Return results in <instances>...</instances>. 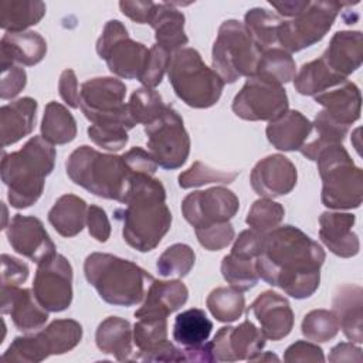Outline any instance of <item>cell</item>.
Listing matches in <instances>:
<instances>
[{
	"instance_id": "cell-1",
	"label": "cell",
	"mask_w": 363,
	"mask_h": 363,
	"mask_svg": "<svg viewBox=\"0 0 363 363\" xmlns=\"http://www.w3.org/2000/svg\"><path fill=\"white\" fill-rule=\"evenodd\" d=\"M325 258L323 248L302 230L282 225L265 233L257 271L267 284L295 299H305L319 286Z\"/></svg>"
},
{
	"instance_id": "cell-2",
	"label": "cell",
	"mask_w": 363,
	"mask_h": 363,
	"mask_svg": "<svg viewBox=\"0 0 363 363\" xmlns=\"http://www.w3.org/2000/svg\"><path fill=\"white\" fill-rule=\"evenodd\" d=\"M125 208L115 211L122 223V235L128 245L139 252L159 245L172 225V213L166 204V190L159 179L133 174Z\"/></svg>"
},
{
	"instance_id": "cell-3",
	"label": "cell",
	"mask_w": 363,
	"mask_h": 363,
	"mask_svg": "<svg viewBox=\"0 0 363 363\" xmlns=\"http://www.w3.org/2000/svg\"><path fill=\"white\" fill-rule=\"evenodd\" d=\"M54 163L55 149L43 136H33L20 150L3 155L1 180L11 207L27 208L37 203Z\"/></svg>"
},
{
	"instance_id": "cell-4",
	"label": "cell",
	"mask_w": 363,
	"mask_h": 363,
	"mask_svg": "<svg viewBox=\"0 0 363 363\" xmlns=\"http://www.w3.org/2000/svg\"><path fill=\"white\" fill-rule=\"evenodd\" d=\"M84 274L101 299L118 306H133L145 298L146 285L155 279L138 264L106 252L85 258Z\"/></svg>"
},
{
	"instance_id": "cell-5",
	"label": "cell",
	"mask_w": 363,
	"mask_h": 363,
	"mask_svg": "<svg viewBox=\"0 0 363 363\" xmlns=\"http://www.w3.org/2000/svg\"><path fill=\"white\" fill-rule=\"evenodd\" d=\"M68 177L89 193L123 203L132 180V173L122 156L101 153L96 149L82 145L67 159Z\"/></svg>"
},
{
	"instance_id": "cell-6",
	"label": "cell",
	"mask_w": 363,
	"mask_h": 363,
	"mask_svg": "<svg viewBox=\"0 0 363 363\" xmlns=\"http://www.w3.org/2000/svg\"><path fill=\"white\" fill-rule=\"evenodd\" d=\"M322 179V204L332 210H350L362 204L363 172L342 143L323 147L315 157Z\"/></svg>"
},
{
	"instance_id": "cell-7",
	"label": "cell",
	"mask_w": 363,
	"mask_h": 363,
	"mask_svg": "<svg viewBox=\"0 0 363 363\" xmlns=\"http://www.w3.org/2000/svg\"><path fill=\"white\" fill-rule=\"evenodd\" d=\"M167 77L174 94L186 105L196 109L216 105L223 94L224 81L204 64L200 52L190 47L172 54Z\"/></svg>"
},
{
	"instance_id": "cell-8",
	"label": "cell",
	"mask_w": 363,
	"mask_h": 363,
	"mask_svg": "<svg viewBox=\"0 0 363 363\" xmlns=\"http://www.w3.org/2000/svg\"><path fill=\"white\" fill-rule=\"evenodd\" d=\"M262 51L250 37L244 23L225 20L221 23L213 44V69L224 84H233L241 77H254Z\"/></svg>"
},
{
	"instance_id": "cell-9",
	"label": "cell",
	"mask_w": 363,
	"mask_h": 363,
	"mask_svg": "<svg viewBox=\"0 0 363 363\" xmlns=\"http://www.w3.org/2000/svg\"><path fill=\"white\" fill-rule=\"evenodd\" d=\"M126 85L113 77H96L85 81L79 89V108L85 118L96 125H122L133 129L128 104H125Z\"/></svg>"
},
{
	"instance_id": "cell-10",
	"label": "cell",
	"mask_w": 363,
	"mask_h": 363,
	"mask_svg": "<svg viewBox=\"0 0 363 363\" xmlns=\"http://www.w3.org/2000/svg\"><path fill=\"white\" fill-rule=\"evenodd\" d=\"M96 52L116 77L139 79L147 64L150 48L133 41L119 20H109L96 41Z\"/></svg>"
},
{
	"instance_id": "cell-11",
	"label": "cell",
	"mask_w": 363,
	"mask_h": 363,
	"mask_svg": "<svg viewBox=\"0 0 363 363\" xmlns=\"http://www.w3.org/2000/svg\"><path fill=\"white\" fill-rule=\"evenodd\" d=\"M342 6L337 1H309L302 13L281 21L278 44L289 54L316 44L330 30Z\"/></svg>"
},
{
	"instance_id": "cell-12",
	"label": "cell",
	"mask_w": 363,
	"mask_h": 363,
	"mask_svg": "<svg viewBox=\"0 0 363 363\" xmlns=\"http://www.w3.org/2000/svg\"><path fill=\"white\" fill-rule=\"evenodd\" d=\"M145 133L147 149L157 166L173 170L186 163L190 153V138L182 116L172 106L166 105L153 122L145 125Z\"/></svg>"
},
{
	"instance_id": "cell-13",
	"label": "cell",
	"mask_w": 363,
	"mask_h": 363,
	"mask_svg": "<svg viewBox=\"0 0 363 363\" xmlns=\"http://www.w3.org/2000/svg\"><path fill=\"white\" fill-rule=\"evenodd\" d=\"M282 85L261 77H250L233 99V112L244 121H272L288 111Z\"/></svg>"
},
{
	"instance_id": "cell-14",
	"label": "cell",
	"mask_w": 363,
	"mask_h": 363,
	"mask_svg": "<svg viewBox=\"0 0 363 363\" xmlns=\"http://www.w3.org/2000/svg\"><path fill=\"white\" fill-rule=\"evenodd\" d=\"M33 294L48 312H62L71 305L72 267L64 255L55 252L37 264Z\"/></svg>"
},
{
	"instance_id": "cell-15",
	"label": "cell",
	"mask_w": 363,
	"mask_h": 363,
	"mask_svg": "<svg viewBox=\"0 0 363 363\" xmlns=\"http://www.w3.org/2000/svg\"><path fill=\"white\" fill-rule=\"evenodd\" d=\"M238 208V197L225 187L197 190L187 194L182 201V213L194 228L230 221Z\"/></svg>"
},
{
	"instance_id": "cell-16",
	"label": "cell",
	"mask_w": 363,
	"mask_h": 363,
	"mask_svg": "<svg viewBox=\"0 0 363 363\" xmlns=\"http://www.w3.org/2000/svg\"><path fill=\"white\" fill-rule=\"evenodd\" d=\"M210 346L216 362L251 360L265 346V336L252 322L244 320L237 328H220Z\"/></svg>"
},
{
	"instance_id": "cell-17",
	"label": "cell",
	"mask_w": 363,
	"mask_h": 363,
	"mask_svg": "<svg viewBox=\"0 0 363 363\" xmlns=\"http://www.w3.org/2000/svg\"><path fill=\"white\" fill-rule=\"evenodd\" d=\"M298 180L295 164L284 155H269L261 159L250 174L252 190L265 199L285 196L294 190Z\"/></svg>"
},
{
	"instance_id": "cell-18",
	"label": "cell",
	"mask_w": 363,
	"mask_h": 363,
	"mask_svg": "<svg viewBox=\"0 0 363 363\" xmlns=\"http://www.w3.org/2000/svg\"><path fill=\"white\" fill-rule=\"evenodd\" d=\"M6 234L16 252L37 264L55 254V245L37 217L16 214L7 225Z\"/></svg>"
},
{
	"instance_id": "cell-19",
	"label": "cell",
	"mask_w": 363,
	"mask_h": 363,
	"mask_svg": "<svg viewBox=\"0 0 363 363\" xmlns=\"http://www.w3.org/2000/svg\"><path fill=\"white\" fill-rule=\"evenodd\" d=\"M261 325L265 339L281 340L294 328V312L286 298L274 292L264 291L250 306V311Z\"/></svg>"
},
{
	"instance_id": "cell-20",
	"label": "cell",
	"mask_w": 363,
	"mask_h": 363,
	"mask_svg": "<svg viewBox=\"0 0 363 363\" xmlns=\"http://www.w3.org/2000/svg\"><path fill=\"white\" fill-rule=\"evenodd\" d=\"M1 313H9L14 326L21 332L40 329L48 320L45 311L35 299L34 294L27 288L1 286Z\"/></svg>"
},
{
	"instance_id": "cell-21",
	"label": "cell",
	"mask_w": 363,
	"mask_h": 363,
	"mask_svg": "<svg viewBox=\"0 0 363 363\" xmlns=\"http://www.w3.org/2000/svg\"><path fill=\"white\" fill-rule=\"evenodd\" d=\"M356 217L350 213L325 211L319 217V238L337 257L350 258L360 250L359 237L353 233Z\"/></svg>"
},
{
	"instance_id": "cell-22",
	"label": "cell",
	"mask_w": 363,
	"mask_h": 363,
	"mask_svg": "<svg viewBox=\"0 0 363 363\" xmlns=\"http://www.w3.org/2000/svg\"><path fill=\"white\" fill-rule=\"evenodd\" d=\"M332 312L339 329L354 343L363 342V289L356 284L337 288L332 299Z\"/></svg>"
},
{
	"instance_id": "cell-23",
	"label": "cell",
	"mask_w": 363,
	"mask_h": 363,
	"mask_svg": "<svg viewBox=\"0 0 363 363\" xmlns=\"http://www.w3.org/2000/svg\"><path fill=\"white\" fill-rule=\"evenodd\" d=\"M363 57V41L360 31H337L329 41L328 48L320 55L326 67L342 78L354 72Z\"/></svg>"
},
{
	"instance_id": "cell-24",
	"label": "cell",
	"mask_w": 363,
	"mask_h": 363,
	"mask_svg": "<svg viewBox=\"0 0 363 363\" xmlns=\"http://www.w3.org/2000/svg\"><path fill=\"white\" fill-rule=\"evenodd\" d=\"M189 298L187 286L179 279H153L145 295L143 305L135 312V318H167L182 308Z\"/></svg>"
},
{
	"instance_id": "cell-25",
	"label": "cell",
	"mask_w": 363,
	"mask_h": 363,
	"mask_svg": "<svg viewBox=\"0 0 363 363\" xmlns=\"http://www.w3.org/2000/svg\"><path fill=\"white\" fill-rule=\"evenodd\" d=\"M313 126L312 122L299 111H286L278 118L269 121L265 133L268 142L278 150H299L309 138Z\"/></svg>"
},
{
	"instance_id": "cell-26",
	"label": "cell",
	"mask_w": 363,
	"mask_h": 363,
	"mask_svg": "<svg viewBox=\"0 0 363 363\" xmlns=\"http://www.w3.org/2000/svg\"><path fill=\"white\" fill-rule=\"evenodd\" d=\"M315 101L340 125L350 126L360 118L362 95L359 86L352 81H345L333 89L315 95Z\"/></svg>"
},
{
	"instance_id": "cell-27",
	"label": "cell",
	"mask_w": 363,
	"mask_h": 363,
	"mask_svg": "<svg viewBox=\"0 0 363 363\" xmlns=\"http://www.w3.org/2000/svg\"><path fill=\"white\" fill-rule=\"evenodd\" d=\"M47 52L45 40L35 31L6 33L0 43V64L1 68L14 65L38 64Z\"/></svg>"
},
{
	"instance_id": "cell-28",
	"label": "cell",
	"mask_w": 363,
	"mask_h": 363,
	"mask_svg": "<svg viewBox=\"0 0 363 363\" xmlns=\"http://www.w3.org/2000/svg\"><path fill=\"white\" fill-rule=\"evenodd\" d=\"M37 101L24 96L0 108L1 145L7 147L30 135L34 129Z\"/></svg>"
},
{
	"instance_id": "cell-29",
	"label": "cell",
	"mask_w": 363,
	"mask_h": 363,
	"mask_svg": "<svg viewBox=\"0 0 363 363\" xmlns=\"http://www.w3.org/2000/svg\"><path fill=\"white\" fill-rule=\"evenodd\" d=\"M150 27L155 30L156 45L170 55L189 43L184 33V14L170 3H157Z\"/></svg>"
},
{
	"instance_id": "cell-30",
	"label": "cell",
	"mask_w": 363,
	"mask_h": 363,
	"mask_svg": "<svg viewBox=\"0 0 363 363\" xmlns=\"http://www.w3.org/2000/svg\"><path fill=\"white\" fill-rule=\"evenodd\" d=\"M133 333L130 323L119 316H109L104 319L95 333V342L102 353L112 354L116 360H129L132 353Z\"/></svg>"
},
{
	"instance_id": "cell-31",
	"label": "cell",
	"mask_w": 363,
	"mask_h": 363,
	"mask_svg": "<svg viewBox=\"0 0 363 363\" xmlns=\"http://www.w3.org/2000/svg\"><path fill=\"white\" fill-rule=\"evenodd\" d=\"M88 206L75 194H62L48 211V221L62 237H75L86 223Z\"/></svg>"
},
{
	"instance_id": "cell-32",
	"label": "cell",
	"mask_w": 363,
	"mask_h": 363,
	"mask_svg": "<svg viewBox=\"0 0 363 363\" xmlns=\"http://www.w3.org/2000/svg\"><path fill=\"white\" fill-rule=\"evenodd\" d=\"M41 136L51 145H65L77 136V122L61 104L51 101L45 105L41 121Z\"/></svg>"
},
{
	"instance_id": "cell-33",
	"label": "cell",
	"mask_w": 363,
	"mask_h": 363,
	"mask_svg": "<svg viewBox=\"0 0 363 363\" xmlns=\"http://www.w3.org/2000/svg\"><path fill=\"white\" fill-rule=\"evenodd\" d=\"M45 14L43 1L3 0L0 4V27L7 33H21L35 26Z\"/></svg>"
},
{
	"instance_id": "cell-34",
	"label": "cell",
	"mask_w": 363,
	"mask_h": 363,
	"mask_svg": "<svg viewBox=\"0 0 363 363\" xmlns=\"http://www.w3.org/2000/svg\"><path fill=\"white\" fill-rule=\"evenodd\" d=\"M213 329L211 320L203 309L191 308L179 313L173 325V339L184 346H200L206 343Z\"/></svg>"
},
{
	"instance_id": "cell-35",
	"label": "cell",
	"mask_w": 363,
	"mask_h": 363,
	"mask_svg": "<svg viewBox=\"0 0 363 363\" xmlns=\"http://www.w3.org/2000/svg\"><path fill=\"white\" fill-rule=\"evenodd\" d=\"M347 79L332 72L326 64L318 58L302 65L294 78V86L301 95L315 96L330 88H335Z\"/></svg>"
},
{
	"instance_id": "cell-36",
	"label": "cell",
	"mask_w": 363,
	"mask_h": 363,
	"mask_svg": "<svg viewBox=\"0 0 363 363\" xmlns=\"http://www.w3.org/2000/svg\"><path fill=\"white\" fill-rule=\"evenodd\" d=\"M38 336L50 356L62 354L81 342L82 326L74 319H57L38 332Z\"/></svg>"
},
{
	"instance_id": "cell-37",
	"label": "cell",
	"mask_w": 363,
	"mask_h": 363,
	"mask_svg": "<svg viewBox=\"0 0 363 363\" xmlns=\"http://www.w3.org/2000/svg\"><path fill=\"white\" fill-rule=\"evenodd\" d=\"M281 21L278 16L261 7L250 9L244 16V26L261 51L278 44V27Z\"/></svg>"
},
{
	"instance_id": "cell-38",
	"label": "cell",
	"mask_w": 363,
	"mask_h": 363,
	"mask_svg": "<svg viewBox=\"0 0 363 363\" xmlns=\"http://www.w3.org/2000/svg\"><path fill=\"white\" fill-rule=\"evenodd\" d=\"M255 75L282 85L295 78L296 64L288 51L279 47H272L262 51Z\"/></svg>"
},
{
	"instance_id": "cell-39",
	"label": "cell",
	"mask_w": 363,
	"mask_h": 363,
	"mask_svg": "<svg viewBox=\"0 0 363 363\" xmlns=\"http://www.w3.org/2000/svg\"><path fill=\"white\" fill-rule=\"evenodd\" d=\"M206 305L218 322L228 323L237 320L242 315L245 299L242 292L233 286H218L208 294Z\"/></svg>"
},
{
	"instance_id": "cell-40",
	"label": "cell",
	"mask_w": 363,
	"mask_h": 363,
	"mask_svg": "<svg viewBox=\"0 0 363 363\" xmlns=\"http://www.w3.org/2000/svg\"><path fill=\"white\" fill-rule=\"evenodd\" d=\"M133 342L139 349V354L133 360H142L149 353L159 349L167 342L166 318H139L133 326Z\"/></svg>"
},
{
	"instance_id": "cell-41",
	"label": "cell",
	"mask_w": 363,
	"mask_h": 363,
	"mask_svg": "<svg viewBox=\"0 0 363 363\" xmlns=\"http://www.w3.org/2000/svg\"><path fill=\"white\" fill-rule=\"evenodd\" d=\"M223 278L235 289L244 292L258 284L259 275L257 271V259L240 258L228 254L221 261Z\"/></svg>"
},
{
	"instance_id": "cell-42",
	"label": "cell",
	"mask_w": 363,
	"mask_h": 363,
	"mask_svg": "<svg viewBox=\"0 0 363 363\" xmlns=\"http://www.w3.org/2000/svg\"><path fill=\"white\" fill-rule=\"evenodd\" d=\"M196 261V254L187 244H173L157 258L156 269L162 277H186Z\"/></svg>"
},
{
	"instance_id": "cell-43",
	"label": "cell",
	"mask_w": 363,
	"mask_h": 363,
	"mask_svg": "<svg viewBox=\"0 0 363 363\" xmlns=\"http://www.w3.org/2000/svg\"><path fill=\"white\" fill-rule=\"evenodd\" d=\"M164 106L166 105L163 104L159 92L147 86H142L133 91L128 104L133 121L143 125L153 122L163 112Z\"/></svg>"
},
{
	"instance_id": "cell-44",
	"label": "cell",
	"mask_w": 363,
	"mask_h": 363,
	"mask_svg": "<svg viewBox=\"0 0 363 363\" xmlns=\"http://www.w3.org/2000/svg\"><path fill=\"white\" fill-rule=\"evenodd\" d=\"M301 330L308 340L323 343L337 335L339 323L332 311L313 309L305 315Z\"/></svg>"
},
{
	"instance_id": "cell-45",
	"label": "cell",
	"mask_w": 363,
	"mask_h": 363,
	"mask_svg": "<svg viewBox=\"0 0 363 363\" xmlns=\"http://www.w3.org/2000/svg\"><path fill=\"white\" fill-rule=\"evenodd\" d=\"M284 216H285V210L279 203H277L271 199L262 197L252 203V206L247 214L245 223L252 230L265 234V233L277 228L281 224V221L284 220Z\"/></svg>"
},
{
	"instance_id": "cell-46",
	"label": "cell",
	"mask_w": 363,
	"mask_h": 363,
	"mask_svg": "<svg viewBox=\"0 0 363 363\" xmlns=\"http://www.w3.org/2000/svg\"><path fill=\"white\" fill-rule=\"evenodd\" d=\"M237 172L213 169L201 162H194L187 170L179 174V186L182 189L199 187L208 183H231L237 177Z\"/></svg>"
},
{
	"instance_id": "cell-47",
	"label": "cell",
	"mask_w": 363,
	"mask_h": 363,
	"mask_svg": "<svg viewBox=\"0 0 363 363\" xmlns=\"http://www.w3.org/2000/svg\"><path fill=\"white\" fill-rule=\"evenodd\" d=\"M47 357L48 353L45 352L38 333L16 337L3 354V360L6 362L21 363H38Z\"/></svg>"
},
{
	"instance_id": "cell-48",
	"label": "cell",
	"mask_w": 363,
	"mask_h": 363,
	"mask_svg": "<svg viewBox=\"0 0 363 363\" xmlns=\"http://www.w3.org/2000/svg\"><path fill=\"white\" fill-rule=\"evenodd\" d=\"M89 139L102 149L118 152L128 143V129L122 125H96L88 128Z\"/></svg>"
},
{
	"instance_id": "cell-49",
	"label": "cell",
	"mask_w": 363,
	"mask_h": 363,
	"mask_svg": "<svg viewBox=\"0 0 363 363\" xmlns=\"http://www.w3.org/2000/svg\"><path fill=\"white\" fill-rule=\"evenodd\" d=\"M200 245L208 251H220L230 245L234 240V227L230 221L216 223L207 227L194 228Z\"/></svg>"
},
{
	"instance_id": "cell-50",
	"label": "cell",
	"mask_w": 363,
	"mask_h": 363,
	"mask_svg": "<svg viewBox=\"0 0 363 363\" xmlns=\"http://www.w3.org/2000/svg\"><path fill=\"white\" fill-rule=\"evenodd\" d=\"M170 57L172 55L167 51H164L163 48H160L159 45L155 44L150 48V55H149L147 64L138 81L143 86H147V88L157 86L162 82L164 72L167 71Z\"/></svg>"
},
{
	"instance_id": "cell-51",
	"label": "cell",
	"mask_w": 363,
	"mask_h": 363,
	"mask_svg": "<svg viewBox=\"0 0 363 363\" xmlns=\"http://www.w3.org/2000/svg\"><path fill=\"white\" fill-rule=\"evenodd\" d=\"M264 238H265L264 233L255 231L252 228L244 230L242 233H240L238 238L235 240L230 254H233L235 257H240V258L257 259V257L262 251Z\"/></svg>"
},
{
	"instance_id": "cell-52",
	"label": "cell",
	"mask_w": 363,
	"mask_h": 363,
	"mask_svg": "<svg viewBox=\"0 0 363 363\" xmlns=\"http://www.w3.org/2000/svg\"><path fill=\"white\" fill-rule=\"evenodd\" d=\"M27 84V74L18 65H9L1 68L0 98L11 99L17 96Z\"/></svg>"
},
{
	"instance_id": "cell-53",
	"label": "cell",
	"mask_w": 363,
	"mask_h": 363,
	"mask_svg": "<svg viewBox=\"0 0 363 363\" xmlns=\"http://www.w3.org/2000/svg\"><path fill=\"white\" fill-rule=\"evenodd\" d=\"M122 159L132 174L153 176L157 170V163L149 150L142 147H132L122 155Z\"/></svg>"
},
{
	"instance_id": "cell-54",
	"label": "cell",
	"mask_w": 363,
	"mask_h": 363,
	"mask_svg": "<svg viewBox=\"0 0 363 363\" xmlns=\"http://www.w3.org/2000/svg\"><path fill=\"white\" fill-rule=\"evenodd\" d=\"M28 278V267L7 254H1V286H18Z\"/></svg>"
},
{
	"instance_id": "cell-55",
	"label": "cell",
	"mask_w": 363,
	"mask_h": 363,
	"mask_svg": "<svg viewBox=\"0 0 363 363\" xmlns=\"http://www.w3.org/2000/svg\"><path fill=\"white\" fill-rule=\"evenodd\" d=\"M284 360L294 363V362H325V356L322 349L311 342L298 340L292 343L284 354Z\"/></svg>"
},
{
	"instance_id": "cell-56",
	"label": "cell",
	"mask_w": 363,
	"mask_h": 363,
	"mask_svg": "<svg viewBox=\"0 0 363 363\" xmlns=\"http://www.w3.org/2000/svg\"><path fill=\"white\" fill-rule=\"evenodd\" d=\"M86 227H88L91 237H94L96 241H99V242L108 241V238L111 235V223L108 220L105 210H102L99 206L91 204L88 207Z\"/></svg>"
},
{
	"instance_id": "cell-57",
	"label": "cell",
	"mask_w": 363,
	"mask_h": 363,
	"mask_svg": "<svg viewBox=\"0 0 363 363\" xmlns=\"http://www.w3.org/2000/svg\"><path fill=\"white\" fill-rule=\"evenodd\" d=\"M156 4L153 1H119L121 11L138 24H149L155 16Z\"/></svg>"
},
{
	"instance_id": "cell-58",
	"label": "cell",
	"mask_w": 363,
	"mask_h": 363,
	"mask_svg": "<svg viewBox=\"0 0 363 363\" xmlns=\"http://www.w3.org/2000/svg\"><path fill=\"white\" fill-rule=\"evenodd\" d=\"M58 91L62 101L71 108H79V89L78 79L74 69L67 68L61 72L58 81Z\"/></svg>"
},
{
	"instance_id": "cell-59",
	"label": "cell",
	"mask_w": 363,
	"mask_h": 363,
	"mask_svg": "<svg viewBox=\"0 0 363 363\" xmlns=\"http://www.w3.org/2000/svg\"><path fill=\"white\" fill-rule=\"evenodd\" d=\"M329 362H362V349L353 342H342L336 345L329 354Z\"/></svg>"
},
{
	"instance_id": "cell-60",
	"label": "cell",
	"mask_w": 363,
	"mask_h": 363,
	"mask_svg": "<svg viewBox=\"0 0 363 363\" xmlns=\"http://www.w3.org/2000/svg\"><path fill=\"white\" fill-rule=\"evenodd\" d=\"M269 4L284 17L294 18L299 13H302L308 4L309 0H284V1H269Z\"/></svg>"
},
{
	"instance_id": "cell-61",
	"label": "cell",
	"mask_w": 363,
	"mask_h": 363,
	"mask_svg": "<svg viewBox=\"0 0 363 363\" xmlns=\"http://www.w3.org/2000/svg\"><path fill=\"white\" fill-rule=\"evenodd\" d=\"M184 360L186 362H200V363H210L214 362V356L211 352L210 342L203 343L200 346H191V347H184Z\"/></svg>"
},
{
	"instance_id": "cell-62",
	"label": "cell",
	"mask_w": 363,
	"mask_h": 363,
	"mask_svg": "<svg viewBox=\"0 0 363 363\" xmlns=\"http://www.w3.org/2000/svg\"><path fill=\"white\" fill-rule=\"evenodd\" d=\"M265 360H275V362H278L279 357L275 356L272 352H265V353L259 352V353L255 354L250 362H265Z\"/></svg>"
}]
</instances>
